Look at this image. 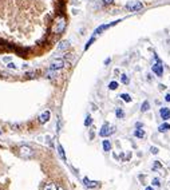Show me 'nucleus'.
Returning a JSON list of instances; mask_svg holds the SVG:
<instances>
[{"label": "nucleus", "mask_w": 170, "mask_h": 190, "mask_svg": "<svg viewBox=\"0 0 170 190\" xmlns=\"http://www.w3.org/2000/svg\"><path fill=\"white\" fill-rule=\"evenodd\" d=\"M58 151H59V155L62 157V159H63V161H66V154H64V149H63V146H62V145L58 146Z\"/></svg>", "instance_id": "dca6fc26"}, {"label": "nucleus", "mask_w": 170, "mask_h": 190, "mask_svg": "<svg viewBox=\"0 0 170 190\" xmlns=\"http://www.w3.org/2000/svg\"><path fill=\"white\" fill-rule=\"evenodd\" d=\"M94 40H95V39H94V38H91V39H90V40H88V42H87V44H86V47H85V50H87V48H88V47H90V46H91V43H92V42H94Z\"/></svg>", "instance_id": "a878e982"}, {"label": "nucleus", "mask_w": 170, "mask_h": 190, "mask_svg": "<svg viewBox=\"0 0 170 190\" xmlns=\"http://www.w3.org/2000/svg\"><path fill=\"white\" fill-rule=\"evenodd\" d=\"M119 98H122L123 101L125 102H127V103H129V102H131V96H130L129 94H121V96Z\"/></svg>", "instance_id": "6ab92c4d"}, {"label": "nucleus", "mask_w": 170, "mask_h": 190, "mask_svg": "<svg viewBox=\"0 0 170 190\" xmlns=\"http://www.w3.org/2000/svg\"><path fill=\"white\" fill-rule=\"evenodd\" d=\"M109 89L110 90H117L118 89V83L117 82H111L110 84H109Z\"/></svg>", "instance_id": "5701e85b"}, {"label": "nucleus", "mask_w": 170, "mask_h": 190, "mask_svg": "<svg viewBox=\"0 0 170 190\" xmlns=\"http://www.w3.org/2000/svg\"><path fill=\"white\" fill-rule=\"evenodd\" d=\"M149 108H150V103H149L147 101H145L143 103H142V106H141V111H142V113H146Z\"/></svg>", "instance_id": "2eb2a0df"}, {"label": "nucleus", "mask_w": 170, "mask_h": 190, "mask_svg": "<svg viewBox=\"0 0 170 190\" xmlns=\"http://www.w3.org/2000/svg\"><path fill=\"white\" fill-rule=\"evenodd\" d=\"M159 115H161V118H162L164 120L170 119V110H169V108H166V107H162L159 110Z\"/></svg>", "instance_id": "1a4fd4ad"}, {"label": "nucleus", "mask_w": 170, "mask_h": 190, "mask_svg": "<svg viewBox=\"0 0 170 190\" xmlns=\"http://www.w3.org/2000/svg\"><path fill=\"white\" fill-rule=\"evenodd\" d=\"M167 130H170L169 123H162L159 127H158V131H159V133H164V131H167Z\"/></svg>", "instance_id": "ddd939ff"}, {"label": "nucleus", "mask_w": 170, "mask_h": 190, "mask_svg": "<svg viewBox=\"0 0 170 190\" xmlns=\"http://www.w3.org/2000/svg\"><path fill=\"white\" fill-rule=\"evenodd\" d=\"M153 185H154V186H159V179H158V178H154V179H153Z\"/></svg>", "instance_id": "cd10ccee"}, {"label": "nucleus", "mask_w": 170, "mask_h": 190, "mask_svg": "<svg viewBox=\"0 0 170 190\" xmlns=\"http://www.w3.org/2000/svg\"><path fill=\"white\" fill-rule=\"evenodd\" d=\"M91 123H92V118L90 117V115H87V117H86V120H85V126H90Z\"/></svg>", "instance_id": "4be33fe9"}, {"label": "nucleus", "mask_w": 170, "mask_h": 190, "mask_svg": "<svg viewBox=\"0 0 170 190\" xmlns=\"http://www.w3.org/2000/svg\"><path fill=\"white\" fill-rule=\"evenodd\" d=\"M165 99H166V101H167V102H170V94H167V95H166V96H165Z\"/></svg>", "instance_id": "7c9ffc66"}, {"label": "nucleus", "mask_w": 170, "mask_h": 190, "mask_svg": "<svg viewBox=\"0 0 170 190\" xmlns=\"http://www.w3.org/2000/svg\"><path fill=\"white\" fill-rule=\"evenodd\" d=\"M145 190H154V189H153V186H147Z\"/></svg>", "instance_id": "473e14b6"}, {"label": "nucleus", "mask_w": 170, "mask_h": 190, "mask_svg": "<svg viewBox=\"0 0 170 190\" xmlns=\"http://www.w3.org/2000/svg\"><path fill=\"white\" fill-rule=\"evenodd\" d=\"M43 190H58V187L55 184H47L46 186H44Z\"/></svg>", "instance_id": "f3484780"}, {"label": "nucleus", "mask_w": 170, "mask_h": 190, "mask_svg": "<svg viewBox=\"0 0 170 190\" xmlns=\"http://www.w3.org/2000/svg\"><path fill=\"white\" fill-rule=\"evenodd\" d=\"M135 126H137V129H139V127H142V123H141V122H138V123H137Z\"/></svg>", "instance_id": "2f4dec72"}, {"label": "nucleus", "mask_w": 170, "mask_h": 190, "mask_svg": "<svg viewBox=\"0 0 170 190\" xmlns=\"http://www.w3.org/2000/svg\"><path fill=\"white\" fill-rule=\"evenodd\" d=\"M102 146H103V150H104V151H110V150H111V143H110V141L104 139L103 143H102Z\"/></svg>", "instance_id": "f8f14e48"}, {"label": "nucleus", "mask_w": 170, "mask_h": 190, "mask_svg": "<svg viewBox=\"0 0 170 190\" xmlns=\"http://www.w3.org/2000/svg\"><path fill=\"white\" fill-rule=\"evenodd\" d=\"M63 67H64V60L58 58V59H54L52 62H51L50 68H51V70L58 71V70H60V68H63Z\"/></svg>", "instance_id": "423d86ee"}, {"label": "nucleus", "mask_w": 170, "mask_h": 190, "mask_svg": "<svg viewBox=\"0 0 170 190\" xmlns=\"http://www.w3.org/2000/svg\"><path fill=\"white\" fill-rule=\"evenodd\" d=\"M19 155L22 157L23 159H28V158H32L34 157V150L27 145H23L19 147Z\"/></svg>", "instance_id": "f257e3e1"}, {"label": "nucleus", "mask_w": 170, "mask_h": 190, "mask_svg": "<svg viewBox=\"0 0 170 190\" xmlns=\"http://www.w3.org/2000/svg\"><path fill=\"white\" fill-rule=\"evenodd\" d=\"M58 190H64V189H62V187H58Z\"/></svg>", "instance_id": "72a5a7b5"}, {"label": "nucleus", "mask_w": 170, "mask_h": 190, "mask_svg": "<svg viewBox=\"0 0 170 190\" xmlns=\"http://www.w3.org/2000/svg\"><path fill=\"white\" fill-rule=\"evenodd\" d=\"M155 59H157V63L153 64V72L157 76H162V74H164V66H162V63L159 62V59L157 56H155Z\"/></svg>", "instance_id": "39448f33"}, {"label": "nucleus", "mask_w": 170, "mask_h": 190, "mask_svg": "<svg viewBox=\"0 0 170 190\" xmlns=\"http://www.w3.org/2000/svg\"><path fill=\"white\" fill-rule=\"evenodd\" d=\"M158 151H159V150H158V147H153V146L150 147V153H151V154H158Z\"/></svg>", "instance_id": "393cba45"}, {"label": "nucleus", "mask_w": 170, "mask_h": 190, "mask_svg": "<svg viewBox=\"0 0 170 190\" xmlns=\"http://www.w3.org/2000/svg\"><path fill=\"white\" fill-rule=\"evenodd\" d=\"M50 117H51L50 111H44L43 114L39 117V122H40V123H47L48 120H50Z\"/></svg>", "instance_id": "9d476101"}, {"label": "nucleus", "mask_w": 170, "mask_h": 190, "mask_svg": "<svg viewBox=\"0 0 170 190\" xmlns=\"http://www.w3.org/2000/svg\"><path fill=\"white\" fill-rule=\"evenodd\" d=\"M7 67H8V68H12V70H15V68H16V66L12 63V62H8V64H7Z\"/></svg>", "instance_id": "bb28decb"}, {"label": "nucleus", "mask_w": 170, "mask_h": 190, "mask_svg": "<svg viewBox=\"0 0 170 190\" xmlns=\"http://www.w3.org/2000/svg\"><path fill=\"white\" fill-rule=\"evenodd\" d=\"M83 184H85V186L88 187V189H94V187L99 186V182H98V181H90L87 177L83 178Z\"/></svg>", "instance_id": "6e6552de"}, {"label": "nucleus", "mask_w": 170, "mask_h": 190, "mask_svg": "<svg viewBox=\"0 0 170 190\" xmlns=\"http://www.w3.org/2000/svg\"><path fill=\"white\" fill-rule=\"evenodd\" d=\"M102 1H103L104 4H111L113 3V0H102Z\"/></svg>", "instance_id": "c756f323"}, {"label": "nucleus", "mask_w": 170, "mask_h": 190, "mask_svg": "<svg viewBox=\"0 0 170 190\" xmlns=\"http://www.w3.org/2000/svg\"><path fill=\"white\" fill-rule=\"evenodd\" d=\"M115 115H117V118H119V119H122L123 117H125V113H123L122 108H117L115 110Z\"/></svg>", "instance_id": "a211bd4d"}, {"label": "nucleus", "mask_w": 170, "mask_h": 190, "mask_svg": "<svg viewBox=\"0 0 170 190\" xmlns=\"http://www.w3.org/2000/svg\"><path fill=\"white\" fill-rule=\"evenodd\" d=\"M117 23H119V20H117V22H113V23H109V24H103V25H101V27H98L97 30H95V35H99V34H102V32L104 31V30H107V28H110V27H113V25H115Z\"/></svg>", "instance_id": "0eeeda50"}, {"label": "nucleus", "mask_w": 170, "mask_h": 190, "mask_svg": "<svg viewBox=\"0 0 170 190\" xmlns=\"http://www.w3.org/2000/svg\"><path fill=\"white\" fill-rule=\"evenodd\" d=\"M121 80H122L123 84H127V83H129V78H127L126 74H122V75H121Z\"/></svg>", "instance_id": "aec40b11"}, {"label": "nucleus", "mask_w": 170, "mask_h": 190, "mask_svg": "<svg viewBox=\"0 0 170 190\" xmlns=\"http://www.w3.org/2000/svg\"><path fill=\"white\" fill-rule=\"evenodd\" d=\"M126 8L129 11H131V12H137V11H141L143 8V4L141 1H129L126 4Z\"/></svg>", "instance_id": "7ed1b4c3"}, {"label": "nucleus", "mask_w": 170, "mask_h": 190, "mask_svg": "<svg viewBox=\"0 0 170 190\" xmlns=\"http://www.w3.org/2000/svg\"><path fill=\"white\" fill-rule=\"evenodd\" d=\"M159 167H161L159 161H155V162H154V166H153V170H158Z\"/></svg>", "instance_id": "b1692460"}, {"label": "nucleus", "mask_w": 170, "mask_h": 190, "mask_svg": "<svg viewBox=\"0 0 170 190\" xmlns=\"http://www.w3.org/2000/svg\"><path fill=\"white\" fill-rule=\"evenodd\" d=\"M3 60L6 62V63H8V62H11V56H4Z\"/></svg>", "instance_id": "c85d7f7f"}, {"label": "nucleus", "mask_w": 170, "mask_h": 190, "mask_svg": "<svg viewBox=\"0 0 170 190\" xmlns=\"http://www.w3.org/2000/svg\"><path fill=\"white\" fill-rule=\"evenodd\" d=\"M134 135H135L137 138H145V137H146V133H145L143 130H139V129H138V130L134 131Z\"/></svg>", "instance_id": "4468645a"}, {"label": "nucleus", "mask_w": 170, "mask_h": 190, "mask_svg": "<svg viewBox=\"0 0 170 190\" xmlns=\"http://www.w3.org/2000/svg\"><path fill=\"white\" fill-rule=\"evenodd\" d=\"M46 75H47V78H55V75H56V71H55V70H51V68H50V71H48Z\"/></svg>", "instance_id": "412c9836"}, {"label": "nucleus", "mask_w": 170, "mask_h": 190, "mask_svg": "<svg viewBox=\"0 0 170 190\" xmlns=\"http://www.w3.org/2000/svg\"><path fill=\"white\" fill-rule=\"evenodd\" d=\"M68 46H70V43H68L67 40L60 42L59 46H58V51H64V50H67V48H68Z\"/></svg>", "instance_id": "9b49d317"}, {"label": "nucleus", "mask_w": 170, "mask_h": 190, "mask_svg": "<svg viewBox=\"0 0 170 190\" xmlns=\"http://www.w3.org/2000/svg\"><path fill=\"white\" fill-rule=\"evenodd\" d=\"M64 28H66V19H64V18H59V19L55 22V24H54L52 31L55 32V34H62V32L64 31Z\"/></svg>", "instance_id": "f03ea898"}, {"label": "nucleus", "mask_w": 170, "mask_h": 190, "mask_svg": "<svg viewBox=\"0 0 170 190\" xmlns=\"http://www.w3.org/2000/svg\"><path fill=\"white\" fill-rule=\"evenodd\" d=\"M114 131H115V127H110V125L109 123H104L103 126H102L101 131H99V135L101 137H107V135H110V134H113Z\"/></svg>", "instance_id": "20e7f679"}, {"label": "nucleus", "mask_w": 170, "mask_h": 190, "mask_svg": "<svg viewBox=\"0 0 170 190\" xmlns=\"http://www.w3.org/2000/svg\"><path fill=\"white\" fill-rule=\"evenodd\" d=\"M0 134H1V131H0Z\"/></svg>", "instance_id": "f704fd0d"}]
</instances>
